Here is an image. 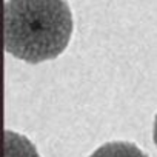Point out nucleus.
Returning <instances> with one entry per match:
<instances>
[{"instance_id":"20e7f679","label":"nucleus","mask_w":157,"mask_h":157,"mask_svg":"<svg viewBox=\"0 0 157 157\" xmlns=\"http://www.w3.org/2000/svg\"><path fill=\"white\" fill-rule=\"evenodd\" d=\"M152 139H154V143L157 146V116L154 119V128H152Z\"/></svg>"},{"instance_id":"7ed1b4c3","label":"nucleus","mask_w":157,"mask_h":157,"mask_svg":"<svg viewBox=\"0 0 157 157\" xmlns=\"http://www.w3.org/2000/svg\"><path fill=\"white\" fill-rule=\"evenodd\" d=\"M90 157H148V155L134 143L109 142L97 148Z\"/></svg>"},{"instance_id":"f257e3e1","label":"nucleus","mask_w":157,"mask_h":157,"mask_svg":"<svg viewBox=\"0 0 157 157\" xmlns=\"http://www.w3.org/2000/svg\"><path fill=\"white\" fill-rule=\"evenodd\" d=\"M72 34L66 0H6L5 49L16 59L40 63L59 57Z\"/></svg>"},{"instance_id":"f03ea898","label":"nucleus","mask_w":157,"mask_h":157,"mask_svg":"<svg viewBox=\"0 0 157 157\" xmlns=\"http://www.w3.org/2000/svg\"><path fill=\"white\" fill-rule=\"evenodd\" d=\"M5 157H40L36 146L23 136L5 131Z\"/></svg>"}]
</instances>
